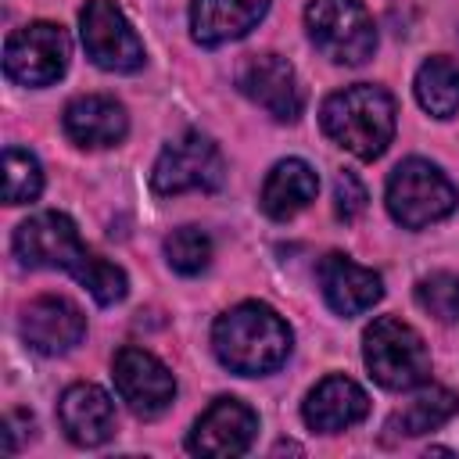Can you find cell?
<instances>
[{"instance_id":"obj_11","label":"cell","mask_w":459,"mask_h":459,"mask_svg":"<svg viewBox=\"0 0 459 459\" xmlns=\"http://www.w3.org/2000/svg\"><path fill=\"white\" fill-rule=\"evenodd\" d=\"M240 93L258 104L276 122H298L305 111V90L294 75V65L280 54H255L237 75Z\"/></svg>"},{"instance_id":"obj_3","label":"cell","mask_w":459,"mask_h":459,"mask_svg":"<svg viewBox=\"0 0 459 459\" xmlns=\"http://www.w3.org/2000/svg\"><path fill=\"white\" fill-rule=\"evenodd\" d=\"M319 126L337 147L351 151L362 161H373L394 136V100L384 86L355 82L323 100Z\"/></svg>"},{"instance_id":"obj_23","label":"cell","mask_w":459,"mask_h":459,"mask_svg":"<svg viewBox=\"0 0 459 459\" xmlns=\"http://www.w3.org/2000/svg\"><path fill=\"white\" fill-rule=\"evenodd\" d=\"M165 258L176 273L183 276H197L208 269L212 262V237L197 226H179L165 237Z\"/></svg>"},{"instance_id":"obj_15","label":"cell","mask_w":459,"mask_h":459,"mask_svg":"<svg viewBox=\"0 0 459 459\" xmlns=\"http://www.w3.org/2000/svg\"><path fill=\"white\" fill-rule=\"evenodd\" d=\"M366 412H369L366 391H362L351 377H344V373L323 377V380L308 391V398H305V405H301L305 427H308V430H319V434L348 430V427H355L359 420H366Z\"/></svg>"},{"instance_id":"obj_2","label":"cell","mask_w":459,"mask_h":459,"mask_svg":"<svg viewBox=\"0 0 459 459\" xmlns=\"http://www.w3.org/2000/svg\"><path fill=\"white\" fill-rule=\"evenodd\" d=\"M290 326L262 301H244L222 312L212 326V348L230 373L265 377L290 355Z\"/></svg>"},{"instance_id":"obj_6","label":"cell","mask_w":459,"mask_h":459,"mask_svg":"<svg viewBox=\"0 0 459 459\" xmlns=\"http://www.w3.org/2000/svg\"><path fill=\"white\" fill-rule=\"evenodd\" d=\"M305 29L333 65H362L377 50V29L362 0H308Z\"/></svg>"},{"instance_id":"obj_9","label":"cell","mask_w":459,"mask_h":459,"mask_svg":"<svg viewBox=\"0 0 459 459\" xmlns=\"http://www.w3.org/2000/svg\"><path fill=\"white\" fill-rule=\"evenodd\" d=\"M79 36L86 57L104 72H136L143 65V43L115 0H86L79 11Z\"/></svg>"},{"instance_id":"obj_14","label":"cell","mask_w":459,"mask_h":459,"mask_svg":"<svg viewBox=\"0 0 459 459\" xmlns=\"http://www.w3.org/2000/svg\"><path fill=\"white\" fill-rule=\"evenodd\" d=\"M316 276H319V290H323L326 305H330L337 316H362V312L373 308V305L380 301V294H384L380 273H373V269L351 262V258L341 255V251H330V255L319 262Z\"/></svg>"},{"instance_id":"obj_10","label":"cell","mask_w":459,"mask_h":459,"mask_svg":"<svg viewBox=\"0 0 459 459\" xmlns=\"http://www.w3.org/2000/svg\"><path fill=\"white\" fill-rule=\"evenodd\" d=\"M111 377H115V391L140 420L161 416L176 398V377L169 373V366L136 344L115 351Z\"/></svg>"},{"instance_id":"obj_8","label":"cell","mask_w":459,"mask_h":459,"mask_svg":"<svg viewBox=\"0 0 459 459\" xmlns=\"http://www.w3.org/2000/svg\"><path fill=\"white\" fill-rule=\"evenodd\" d=\"M72 57V39L54 22H32L7 36L4 72L18 86H50L65 75Z\"/></svg>"},{"instance_id":"obj_24","label":"cell","mask_w":459,"mask_h":459,"mask_svg":"<svg viewBox=\"0 0 459 459\" xmlns=\"http://www.w3.org/2000/svg\"><path fill=\"white\" fill-rule=\"evenodd\" d=\"M416 305L434 316L437 323L459 319V276L455 273H430L416 283Z\"/></svg>"},{"instance_id":"obj_5","label":"cell","mask_w":459,"mask_h":459,"mask_svg":"<svg viewBox=\"0 0 459 459\" xmlns=\"http://www.w3.org/2000/svg\"><path fill=\"white\" fill-rule=\"evenodd\" d=\"M459 204L455 183L430 161L409 158L402 161L387 179V212L405 230H423L430 222H441Z\"/></svg>"},{"instance_id":"obj_18","label":"cell","mask_w":459,"mask_h":459,"mask_svg":"<svg viewBox=\"0 0 459 459\" xmlns=\"http://www.w3.org/2000/svg\"><path fill=\"white\" fill-rule=\"evenodd\" d=\"M269 11V0H194L190 32L201 47H222L247 36Z\"/></svg>"},{"instance_id":"obj_19","label":"cell","mask_w":459,"mask_h":459,"mask_svg":"<svg viewBox=\"0 0 459 459\" xmlns=\"http://www.w3.org/2000/svg\"><path fill=\"white\" fill-rule=\"evenodd\" d=\"M316 190H319V176L308 161L301 158H283L269 169L265 183H262V212L276 222H287L294 219L301 208H308L316 201Z\"/></svg>"},{"instance_id":"obj_17","label":"cell","mask_w":459,"mask_h":459,"mask_svg":"<svg viewBox=\"0 0 459 459\" xmlns=\"http://www.w3.org/2000/svg\"><path fill=\"white\" fill-rule=\"evenodd\" d=\"M61 126L68 140L79 147H115L129 129V115L115 97L86 93V97L68 100Z\"/></svg>"},{"instance_id":"obj_1","label":"cell","mask_w":459,"mask_h":459,"mask_svg":"<svg viewBox=\"0 0 459 459\" xmlns=\"http://www.w3.org/2000/svg\"><path fill=\"white\" fill-rule=\"evenodd\" d=\"M11 244H14L18 262L29 265V269H65V273H72L97 298V305H115L129 290L126 273L115 262H104L100 255H93L79 240L75 222L65 212L29 215L14 230Z\"/></svg>"},{"instance_id":"obj_21","label":"cell","mask_w":459,"mask_h":459,"mask_svg":"<svg viewBox=\"0 0 459 459\" xmlns=\"http://www.w3.org/2000/svg\"><path fill=\"white\" fill-rule=\"evenodd\" d=\"M416 100L434 118H452L459 111V65L445 54L427 57L416 72Z\"/></svg>"},{"instance_id":"obj_4","label":"cell","mask_w":459,"mask_h":459,"mask_svg":"<svg viewBox=\"0 0 459 459\" xmlns=\"http://www.w3.org/2000/svg\"><path fill=\"white\" fill-rule=\"evenodd\" d=\"M362 362L369 377L387 391H409L430 377V351L423 337L394 316H380L366 326Z\"/></svg>"},{"instance_id":"obj_12","label":"cell","mask_w":459,"mask_h":459,"mask_svg":"<svg viewBox=\"0 0 459 459\" xmlns=\"http://www.w3.org/2000/svg\"><path fill=\"white\" fill-rule=\"evenodd\" d=\"M258 434V416L251 405H244L240 398H215L194 423L186 448L194 455H208V459H230V455H244L251 448Z\"/></svg>"},{"instance_id":"obj_7","label":"cell","mask_w":459,"mask_h":459,"mask_svg":"<svg viewBox=\"0 0 459 459\" xmlns=\"http://www.w3.org/2000/svg\"><path fill=\"white\" fill-rule=\"evenodd\" d=\"M226 179V161L222 151L215 147L212 136L186 129L183 136L169 140L151 169V186L154 194H183V190H219Z\"/></svg>"},{"instance_id":"obj_20","label":"cell","mask_w":459,"mask_h":459,"mask_svg":"<svg viewBox=\"0 0 459 459\" xmlns=\"http://www.w3.org/2000/svg\"><path fill=\"white\" fill-rule=\"evenodd\" d=\"M455 412H459V394L455 391H448V387H423L398 412L387 416L380 441L394 445L402 437H420V434L437 430L441 423H448Z\"/></svg>"},{"instance_id":"obj_13","label":"cell","mask_w":459,"mask_h":459,"mask_svg":"<svg viewBox=\"0 0 459 459\" xmlns=\"http://www.w3.org/2000/svg\"><path fill=\"white\" fill-rule=\"evenodd\" d=\"M18 333L22 341L39 351V355H65L72 351L82 333H86V316L79 312V305H72L68 298H57V294H43V298H32L25 308H22V319H18Z\"/></svg>"},{"instance_id":"obj_16","label":"cell","mask_w":459,"mask_h":459,"mask_svg":"<svg viewBox=\"0 0 459 459\" xmlns=\"http://www.w3.org/2000/svg\"><path fill=\"white\" fill-rule=\"evenodd\" d=\"M57 420L68 441L97 448L115 434V402L97 384H72L57 402Z\"/></svg>"},{"instance_id":"obj_22","label":"cell","mask_w":459,"mask_h":459,"mask_svg":"<svg viewBox=\"0 0 459 459\" xmlns=\"http://www.w3.org/2000/svg\"><path fill=\"white\" fill-rule=\"evenodd\" d=\"M39 190H43L39 161L22 147H7L4 151V201L7 204H29L39 197Z\"/></svg>"},{"instance_id":"obj_25","label":"cell","mask_w":459,"mask_h":459,"mask_svg":"<svg viewBox=\"0 0 459 459\" xmlns=\"http://www.w3.org/2000/svg\"><path fill=\"white\" fill-rule=\"evenodd\" d=\"M366 201H369V197H366L362 179H359L355 172L341 169L337 179H333V212H337V219L355 222V219L366 212Z\"/></svg>"}]
</instances>
